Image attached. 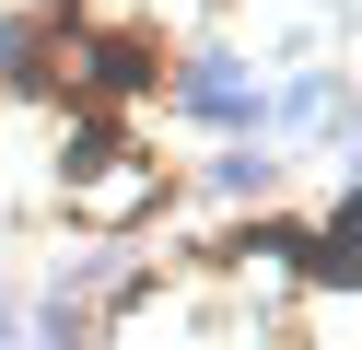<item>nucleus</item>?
I'll return each instance as SVG.
<instances>
[{"instance_id":"obj_1","label":"nucleus","mask_w":362,"mask_h":350,"mask_svg":"<svg viewBox=\"0 0 362 350\" xmlns=\"http://www.w3.org/2000/svg\"><path fill=\"white\" fill-rule=\"evenodd\" d=\"M71 82L94 93V105H129V93H152V82H164V59H152L141 35H82V59H71Z\"/></svg>"},{"instance_id":"obj_2","label":"nucleus","mask_w":362,"mask_h":350,"mask_svg":"<svg viewBox=\"0 0 362 350\" xmlns=\"http://www.w3.org/2000/svg\"><path fill=\"white\" fill-rule=\"evenodd\" d=\"M175 93H187L199 117H257V82H245L234 59H199V70H187V82H175Z\"/></svg>"},{"instance_id":"obj_3","label":"nucleus","mask_w":362,"mask_h":350,"mask_svg":"<svg viewBox=\"0 0 362 350\" xmlns=\"http://www.w3.org/2000/svg\"><path fill=\"white\" fill-rule=\"evenodd\" d=\"M0 82L12 93H47L59 70H47V23H0Z\"/></svg>"}]
</instances>
